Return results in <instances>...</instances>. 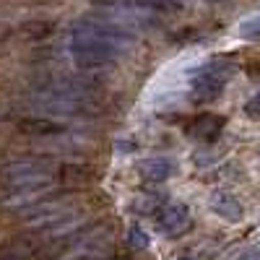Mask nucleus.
Listing matches in <instances>:
<instances>
[{"instance_id":"obj_1","label":"nucleus","mask_w":260,"mask_h":260,"mask_svg":"<svg viewBox=\"0 0 260 260\" xmlns=\"http://www.w3.org/2000/svg\"><path fill=\"white\" fill-rule=\"evenodd\" d=\"M133 45L125 26L107 18H83L71 34V57L81 71H94L117 62Z\"/></svg>"},{"instance_id":"obj_2","label":"nucleus","mask_w":260,"mask_h":260,"mask_svg":"<svg viewBox=\"0 0 260 260\" xmlns=\"http://www.w3.org/2000/svg\"><path fill=\"white\" fill-rule=\"evenodd\" d=\"M55 172H57V164L52 159H21L0 169V180L13 192L16 190H47Z\"/></svg>"},{"instance_id":"obj_3","label":"nucleus","mask_w":260,"mask_h":260,"mask_svg":"<svg viewBox=\"0 0 260 260\" xmlns=\"http://www.w3.org/2000/svg\"><path fill=\"white\" fill-rule=\"evenodd\" d=\"M232 76V65L224 60H213L206 62L201 68H195L190 76V89L195 94V99H216Z\"/></svg>"},{"instance_id":"obj_4","label":"nucleus","mask_w":260,"mask_h":260,"mask_svg":"<svg viewBox=\"0 0 260 260\" xmlns=\"http://www.w3.org/2000/svg\"><path fill=\"white\" fill-rule=\"evenodd\" d=\"M154 221H156V229L164 234V237H180L190 229V211L185 203H175L169 201L164 203L156 213H154Z\"/></svg>"},{"instance_id":"obj_5","label":"nucleus","mask_w":260,"mask_h":260,"mask_svg":"<svg viewBox=\"0 0 260 260\" xmlns=\"http://www.w3.org/2000/svg\"><path fill=\"white\" fill-rule=\"evenodd\" d=\"M208 206H211L213 213H219L221 219H226V221H240L242 213H245V211H242V203L237 201L232 192H226V190H216V192L211 195Z\"/></svg>"},{"instance_id":"obj_6","label":"nucleus","mask_w":260,"mask_h":260,"mask_svg":"<svg viewBox=\"0 0 260 260\" xmlns=\"http://www.w3.org/2000/svg\"><path fill=\"white\" fill-rule=\"evenodd\" d=\"M175 169H177V164L167 156H151V159H143L138 164L141 177L148 180V182H164L167 177L175 175Z\"/></svg>"},{"instance_id":"obj_7","label":"nucleus","mask_w":260,"mask_h":260,"mask_svg":"<svg viewBox=\"0 0 260 260\" xmlns=\"http://www.w3.org/2000/svg\"><path fill=\"white\" fill-rule=\"evenodd\" d=\"M224 127V117H216V115H201L198 120H192L187 125V136L195 141H213L216 136L221 133Z\"/></svg>"},{"instance_id":"obj_8","label":"nucleus","mask_w":260,"mask_h":260,"mask_svg":"<svg viewBox=\"0 0 260 260\" xmlns=\"http://www.w3.org/2000/svg\"><path fill=\"white\" fill-rule=\"evenodd\" d=\"M130 245H133L136 250H143V247H148V234L138 226V224H133V226H130Z\"/></svg>"},{"instance_id":"obj_9","label":"nucleus","mask_w":260,"mask_h":260,"mask_svg":"<svg viewBox=\"0 0 260 260\" xmlns=\"http://www.w3.org/2000/svg\"><path fill=\"white\" fill-rule=\"evenodd\" d=\"M245 115H250V117H260V91H255V94L245 102Z\"/></svg>"},{"instance_id":"obj_10","label":"nucleus","mask_w":260,"mask_h":260,"mask_svg":"<svg viewBox=\"0 0 260 260\" xmlns=\"http://www.w3.org/2000/svg\"><path fill=\"white\" fill-rule=\"evenodd\" d=\"M180 260H190V257H180Z\"/></svg>"}]
</instances>
